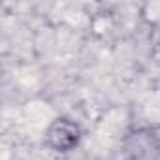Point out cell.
Masks as SVG:
<instances>
[{
	"label": "cell",
	"mask_w": 160,
	"mask_h": 160,
	"mask_svg": "<svg viewBox=\"0 0 160 160\" xmlns=\"http://www.w3.org/2000/svg\"><path fill=\"white\" fill-rule=\"evenodd\" d=\"M124 160H160V124L141 126L122 139Z\"/></svg>",
	"instance_id": "cell-1"
},
{
	"label": "cell",
	"mask_w": 160,
	"mask_h": 160,
	"mask_svg": "<svg viewBox=\"0 0 160 160\" xmlns=\"http://www.w3.org/2000/svg\"><path fill=\"white\" fill-rule=\"evenodd\" d=\"M81 138H83V130L73 119L57 117L45 128L43 143L49 151L57 154H68L73 149H77V145L81 143Z\"/></svg>",
	"instance_id": "cell-2"
}]
</instances>
